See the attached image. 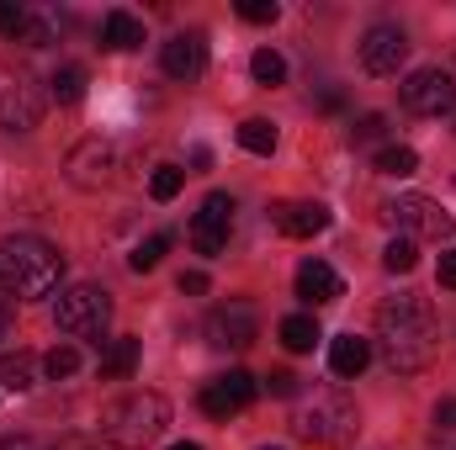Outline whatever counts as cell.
<instances>
[{
    "instance_id": "32",
    "label": "cell",
    "mask_w": 456,
    "mask_h": 450,
    "mask_svg": "<svg viewBox=\"0 0 456 450\" xmlns=\"http://www.w3.org/2000/svg\"><path fill=\"white\" fill-rule=\"evenodd\" d=\"M239 16L255 21V27H271V21L281 16V5H276V0H239Z\"/></svg>"
},
{
    "instance_id": "30",
    "label": "cell",
    "mask_w": 456,
    "mask_h": 450,
    "mask_svg": "<svg viewBox=\"0 0 456 450\" xmlns=\"http://www.w3.org/2000/svg\"><path fill=\"white\" fill-rule=\"evenodd\" d=\"M382 133H387V117H382V112H366V117H355V122H350V143H377Z\"/></svg>"
},
{
    "instance_id": "19",
    "label": "cell",
    "mask_w": 456,
    "mask_h": 450,
    "mask_svg": "<svg viewBox=\"0 0 456 450\" xmlns=\"http://www.w3.org/2000/svg\"><path fill=\"white\" fill-rule=\"evenodd\" d=\"M102 43H107L112 53L138 48V43H143V21H138V16H127V11H112V16L102 21Z\"/></svg>"
},
{
    "instance_id": "37",
    "label": "cell",
    "mask_w": 456,
    "mask_h": 450,
    "mask_svg": "<svg viewBox=\"0 0 456 450\" xmlns=\"http://www.w3.org/2000/svg\"><path fill=\"white\" fill-rule=\"evenodd\" d=\"M181 292H186V297H202V292H208V276H202V270L181 276Z\"/></svg>"
},
{
    "instance_id": "22",
    "label": "cell",
    "mask_w": 456,
    "mask_h": 450,
    "mask_svg": "<svg viewBox=\"0 0 456 450\" xmlns=\"http://www.w3.org/2000/svg\"><path fill=\"white\" fill-rule=\"evenodd\" d=\"M281 344H287L292 355H308V350L319 344V324H314L308 313H292V318H281Z\"/></svg>"
},
{
    "instance_id": "6",
    "label": "cell",
    "mask_w": 456,
    "mask_h": 450,
    "mask_svg": "<svg viewBox=\"0 0 456 450\" xmlns=\"http://www.w3.org/2000/svg\"><path fill=\"white\" fill-rule=\"evenodd\" d=\"M382 218L398 228V238H452L456 233V218L430 197H398L382 207Z\"/></svg>"
},
{
    "instance_id": "4",
    "label": "cell",
    "mask_w": 456,
    "mask_h": 450,
    "mask_svg": "<svg viewBox=\"0 0 456 450\" xmlns=\"http://www.w3.org/2000/svg\"><path fill=\"white\" fill-rule=\"evenodd\" d=\"M292 430H297L303 440H314V446H350L355 430H361V414H355V403H350L345 392H314V398L297 408Z\"/></svg>"
},
{
    "instance_id": "27",
    "label": "cell",
    "mask_w": 456,
    "mask_h": 450,
    "mask_svg": "<svg viewBox=\"0 0 456 450\" xmlns=\"http://www.w3.org/2000/svg\"><path fill=\"white\" fill-rule=\"evenodd\" d=\"M181 181H186V170H181V165H159V170L149 175V197H154V202H175Z\"/></svg>"
},
{
    "instance_id": "18",
    "label": "cell",
    "mask_w": 456,
    "mask_h": 450,
    "mask_svg": "<svg viewBox=\"0 0 456 450\" xmlns=\"http://www.w3.org/2000/svg\"><path fill=\"white\" fill-rule=\"evenodd\" d=\"M37 371H43V360H37L32 350H5V355H0V387H11V392L37 387Z\"/></svg>"
},
{
    "instance_id": "17",
    "label": "cell",
    "mask_w": 456,
    "mask_h": 450,
    "mask_svg": "<svg viewBox=\"0 0 456 450\" xmlns=\"http://www.w3.org/2000/svg\"><path fill=\"white\" fill-rule=\"evenodd\" d=\"M366 360H371V339L340 334L335 344H330V371H335V376H361Z\"/></svg>"
},
{
    "instance_id": "7",
    "label": "cell",
    "mask_w": 456,
    "mask_h": 450,
    "mask_svg": "<svg viewBox=\"0 0 456 450\" xmlns=\"http://www.w3.org/2000/svg\"><path fill=\"white\" fill-rule=\"evenodd\" d=\"M107 318H112V297H107L102 286H69V292L59 297V308H53V324L75 339L102 334Z\"/></svg>"
},
{
    "instance_id": "40",
    "label": "cell",
    "mask_w": 456,
    "mask_h": 450,
    "mask_svg": "<svg viewBox=\"0 0 456 450\" xmlns=\"http://www.w3.org/2000/svg\"><path fill=\"white\" fill-rule=\"evenodd\" d=\"M170 450H202V446H170Z\"/></svg>"
},
{
    "instance_id": "16",
    "label": "cell",
    "mask_w": 456,
    "mask_h": 450,
    "mask_svg": "<svg viewBox=\"0 0 456 450\" xmlns=\"http://www.w3.org/2000/svg\"><path fill=\"white\" fill-rule=\"evenodd\" d=\"M340 292H345L340 276H335L324 260H303V265H297V297H303V302L319 308V302H335Z\"/></svg>"
},
{
    "instance_id": "23",
    "label": "cell",
    "mask_w": 456,
    "mask_h": 450,
    "mask_svg": "<svg viewBox=\"0 0 456 450\" xmlns=\"http://www.w3.org/2000/svg\"><path fill=\"white\" fill-rule=\"evenodd\" d=\"M239 143H244L249 154H271V149H276V122H265V117L239 122Z\"/></svg>"
},
{
    "instance_id": "14",
    "label": "cell",
    "mask_w": 456,
    "mask_h": 450,
    "mask_svg": "<svg viewBox=\"0 0 456 450\" xmlns=\"http://www.w3.org/2000/svg\"><path fill=\"white\" fill-rule=\"evenodd\" d=\"M159 64H165L170 80H197V75L208 69V43H202L197 32H181V37H170V43L159 48Z\"/></svg>"
},
{
    "instance_id": "12",
    "label": "cell",
    "mask_w": 456,
    "mask_h": 450,
    "mask_svg": "<svg viewBox=\"0 0 456 450\" xmlns=\"http://www.w3.org/2000/svg\"><path fill=\"white\" fill-rule=\"evenodd\" d=\"M228 228H233V197L213 191V197L197 207V218H191V244H197V254H224Z\"/></svg>"
},
{
    "instance_id": "35",
    "label": "cell",
    "mask_w": 456,
    "mask_h": 450,
    "mask_svg": "<svg viewBox=\"0 0 456 450\" xmlns=\"http://www.w3.org/2000/svg\"><path fill=\"white\" fill-rule=\"evenodd\" d=\"M436 435H456V398L436 403Z\"/></svg>"
},
{
    "instance_id": "21",
    "label": "cell",
    "mask_w": 456,
    "mask_h": 450,
    "mask_svg": "<svg viewBox=\"0 0 456 450\" xmlns=\"http://www.w3.org/2000/svg\"><path fill=\"white\" fill-rule=\"evenodd\" d=\"M138 371V339H117L112 350L102 355V382H122Z\"/></svg>"
},
{
    "instance_id": "33",
    "label": "cell",
    "mask_w": 456,
    "mask_h": 450,
    "mask_svg": "<svg viewBox=\"0 0 456 450\" xmlns=\"http://www.w3.org/2000/svg\"><path fill=\"white\" fill-rule=\"evenodd\" d=\"M16 43H27V48H48V43H53V27H48L43 16H27V27H21Z\"/></svg>"
},
{
    "instance_id": "15",
    "label": "cell",
    "mask_w": 456,
    "mask_h": 450,
    "mask_svg": "<svg viewBox=\"0 0 456 450\" xmlns=\"http://www.w3.org/2000/svg\"><path fill=\"white\" fill-rule=\"evenodd\" d=\"M271 218H276V228H281L287 238H314V233L330 228V207H324V202H281Z\"/></svg>"
},
{
    "instance_id": "39",
    "label": "cell",
    "mask_w": 456,
    "mask_h": 450,
    "mask_svg": "<svg viewBox=\"0 0 456 450\" xmlns=\"http://www.w3.org/2000/svg\"><path fill=\"white\" fill-rule=\"evenodd\" d=\"M319 107H324V112H340L345 96H340V91H324V96H319Z\"/></svg>"
},
{
    "instance_id": "28",
    "label": "cell",
    "mask_w": 456,
    "mask_h": 450,
    "mask_svg": "<svg viewBox=\"0 0 456 450\" xmlns=\"http://www.w3.org/2000/svg\"><path fill=\"white\" fill-rule=\"evenodd\" d=\"M165 249H170V233H154V238H143V244H138V249L127 254V265H133V270L143 276V270H154V265L165 260Z\"/></svg>"
},
{
    "instance_id": "1",
    "label": "cell",
    "mask_w": 456,
    "mask_h": 450,
    "mask_svg": "<svg viewBox=\"0 0 456 450\" xmlns=\"http://www.w3.org/2000/svg\"><path fill=\"white\" fill-rule=\"evenodd\" d=\"M436 350H441V329L425 297H393L377 308V355L387 371L414 376L436 360Z\"/></svg>"
},
{
    "instance_id": "38",
    "label": "cell",
    "mask_w": 456,
    "mask_h": 450,
    "mask_svg": "<svg viewBox=\"0 0 456 450\" xmlns=\"http://www.w3.org/2000/svg\"><path fill=\"white\" fill-rule=\"evenodd\" d=\"M441 286H452L456 292V249L452 254H441Z\"/></svg>"
},
{
    "instance_id": "5",
    "label": "cell",
    "mask_w": 456,
    "mask_h": 450,
    "mask_svg": "<svg viewBox=\"0 0 456 450\" xmlns=\"http://www.w3.org/2000/svg\"><path fill=\"white\" fill-rule=\"evenodd\" d=\"M43 91L27 69H0V127L5 133H32L43 122Z\"/></svg>"
},
{
    "instance_id": "41",
    "label": "cell",
    "mask_w": 456,
    "mask_h": 450,
    "mask_svg": "<svg viewBox=\"0 0 456 450\" xmlns=\"http://www.w3.org/2000/svg\"><path fill=\"white\" fill-rule=\"evenodd\" d=\"M0 286H5V270H0Z\"/></svg>"
},
{
    "instance_id": "13",
    "label": "cell",
    "mask_w": 456,
    "mask_h": 450,
    "mask_svg": "<svg viewBox=\"0 0 456 450\" xmlns=\"http://www.w3.org/2000/svg\"><path fill=\"white\" fill-rule=\"evenodd\" d=\"M255 334H260V318L249 302H224L208 318V344H218V350H244V344H255Z\"/></svg>"
},
{
    "instance_id": "11",
    "label": "cell",
    "mask_w": 456,
    "mask_h": 450,
    "mask_svg": "<svg viewBox=\"0 0 456 450\" xmlns=\"http://www.w3.org/2000/svg\"><path fill=\"white\" fill-rule=\"evenodd\" d=\"M255 376L249 371H228V376H213L208 387H202V414H213V419H233V414H244L249 403H255Z\"/></svg>"
},
{
    "instance_id": "24",
    "label": "cell",
    "mask_w": 456,
    "mask_h": 450,
    "mask_svg": "<svg viewBox=\"0 0 456 450\" xmlns=\"http://www.w3.org/2000/svg\"><path fill=\"white\" fill-rule=\"evenodd\" d=\"M249 75H255L260 85H281V80H287V59H281L276 48H255V59H249Z\"/></svg>"
},
{
    "instance_id": "36",
    "label": "cell",
    "mask_w": 456,
    "mask_h": 450,
    "mask_svg": "<svg viewBox=\"0 0 456 450\" xmlns=\"http://www.w3.org/2000/svg\"><path fill=\"white\" fill-rule=\"evenodd\" d=\"M0 450H48V446H43L37 435H5V440H0Z\"/></svg>"
},
{
    "instance_id": "10",
    "label": "cell",
    "mask_w": 456,
    "mask_h": 450,
    "mask_svg": "<svg viewBox=\"0 0 456 450\" xmlns=\"http://www.w3.org/2000/svg\"><path fill=\"white\" fill-rule=\"evenodd\" d=\"M112 143L107 138H80L75 149H69V159H64V175H69V186H80V191H102L107 181H112Z\"/></svg>"
},
{
    "instance_id": "34",
    "label": "cell",
    "mask_w": 456,
    "mask_h": 450,
    "mask_svg": "<svg viewBox=\"0 0 456 450\" xmlns=\"http://www.w3.org/2000/svg\"><path fill=\"white\" fill-rule=\"evenodd\" d=\"M265 387H271V398H297V376L292 371H271Z\"/></svg>"
},
{
    "instance_id": "26",
    "label": "cell",
    "mask_w": 456,
    "mask_h": 450,
    "mask_svg": "<svg viewBox=\"0 0 456 450\" xmlns=\"http://www.w3.org/2000/svg\"><path fill=\"white\" fill-rule=\"evenodd\" d=\"M80 371V350L75 344H53L48 355H43V376L48 382H64V376H75Z\"/></svg>"
},
{
    "instance_id": "9",
    "label": "cell",
    "mask_w": 456,
    "mask_h": 450,
    "mask_svg": "<svg viewBox=\"0 0 456 450\" xmlns=\"http://www.w3.org/2000/svg\"><path fill=\"white\" fill-rule=\"evenodd\" d=\"M403 107L419 117H446L456 112V80L446 69H414L403 80Z\"/></svg>"
},
{
    "instance_id": "2",
    "label": "cell",
    "mask_w": 456,
    "mask_h": 450,
    "mask_svg": "<svg viewBox=\"0 0 456 450\" xmlns=\"http://www.w3.org/2000/svg\"><path fill=\"white\" fill-rule=\"evenodd\" d=\"M0 270H5V286L16 297H48L64 276V254L37 233H16L0 244Z\"/></svg>"
},
{
    "instance_id": "29",
    "label": "cell",
    "mask_w": 456,
    "mask_h": 450,
    "mask_svg": "<svg viewBox=\"0 0 456 450\" xmlns=\"http://www.w3.org/2000/svg\"><path fill=\"white\" fill-rule=\"evenodd\" d=\"M382 265H387L393 276H409V270L419 265V249H414V238H393V244L382 249Z\"/></svg>"
},
{
    "instance_id": "3",
    "label": "cell",
    "mask_w": 456,
    "mask_h": 450,
    "mask_svg": "<svg viewBox=\"0 0 456 450\" xmlns=\"http://www.w3.org/2000/svg\"><path fill=\"white\" fill-rule=\"evenodd\" d=\"M165 424H170V403L159 392H127L102 414V440L112 450H143L165 435Z\"/></svg>"
},
{
    "instance_id": "31",
    "label": "cell",
    "mask_w": 456,
    "mask_h": 450,
    "mask_svg": "<svg viewBox=\"0 0 456 450\" xmlns=\"http://www.w3.org/2000/svg\"><path fill=\"white\" fill-rule=\"evenodd\" d=\"M27 16H32L27 5H16V0H0V37H11V43H16V37H21V27H27Z\"/></svg>"
},
{
    "instance_id": "8",
    "label": "cell",
    "mask_w": 456,
    "mask_h": 450,
    "mask_svg": "<svg viewBox=\"0 0 456 450\" xmlns=\"http://www.w3.org/2000/svg\"><path fill=\"white\" fill-rule=\"evenodd\" d=\"M403 59H409V37H403V27H393V21L366 27V37H361V69H366V75L387 80V75L403 69Z\"/></svg>"
},
{
    "instance_id": "20",
    "label": "cell",
    "mask_w": 456,
    "mask_h": 450,
    "mask_svg": "<svg viewBox=\"0 0 456 450\" xmlns=\"http://www.w3.org/2000/svg\"><path fill=\"white\" fill-rule=\"evenodd\" d=\"M48 96H53L59 107H75V101H86V69H80V64H64V69H53V80H48Z\"/></svg>"
},
{
    "instance_id": "25",
    "label": "cell",
    "mask_w": 456,
    "mask_h": 450,
    "mask_svg": "<svg viewBox=\"0 0 456 450\" xmlns=\"http://www.w3.org/2000/svg\"><path fill=\"white\" fill-rule=\"evenodd\" d=\"M377 170H382V175H414V170H419V154H414L409 143H387V149L377 154Z\"/></svg>"
}]
</instances>
